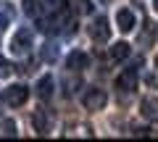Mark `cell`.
Wrapping results in <instances>:
<instances>
[{
	"label": "cell",
	"instance_id": "obj_20",
	"mask_svg": "<svg viewBox=\"0 0 158 142\" xmlns=\"http://www.w3.org/2000/svg\"><path fill=\"white\" fill-rule=\"evenodd\" d=\"M132 134H135V137H150V132H148V129H135Z\"/></svg>",
	"mask_w": 158,
	"mask_h": 142
},
{
	"label": "cell",
	"instance_id": "obj_8",
	"mask_svg": "<svg viewBox=\"0 0 158 142\" xmlns=\"http://www.w3.org/2000/svg\"><path fill=\"white\" fill-rule=\"evenodd\" d=\"M116 24H118V29L121 32H135V26H137V16L129 11V8H118V13H116Z\"/></svg>",
	"mask_w": 158,
	"mask_h": 142
},
{
	"label": "cell",
	"instance_id": "obj_18",
	"mask_svg": "<svg viewBox=\"0 0 158 142\" xmlns=\"http://www.w3.org/2000/svg\"><path fill=\"white\" fill-rule=\"evenodd\" d=\"M11 21V8H6V11L0 13V32H3V29H6V24Z\"/></svg>",
	"mask_w": 158,
	"mask_h": 142
},
{
	"label": "cell",
	"instance_id": "obj_12",
	"mask_svg": "<svg viewBox=\"0 0 158 142\" xmlns=\"http://www.w3.org/2000/svg\"><path fill=\"white\" fill-rule=\"evenodd\" d=\"M66 137H92V129L87 124H74L66 129Z\"/></svg>",
	"mask_w": 158,
	"mask_h": 142
},
{
	"label": "cell",
	"instance_id": "obj_1",
	"mask_svg": "<svg viewBox=\"0 0 158 142\" xmlns=\"http://www.w3.org/2000/svg\"><path fill=\"white\" fill-rule=\"evenodd\" d=\"M106 103H108L106 90H98V87H90V90L82 95V105H85L87 111H103Z\"/></svg>",
	"mask_w": 158,
	"mask_h": 142
},
{
	"label": "cell",
	"instance_id": "obj_19",
	"mask_svg": "<svg viewBox=\"0 0 158 142\" xmlns=\"http://www.w3.org/2000/svg\"><path fill=\"white\" fill-rule=\"evenodd\" d=\"M148 84H150V87H158V68L148 74Z\"/></svg>",
	"mask_w": 158,
	"mask_h": 142
},
{
	"label": "cell",
	"instance_id": "obj_11",
	"mask_svg": "<svg viewBox=\"0 0 158 142\" xmlns=\"http://www.w3.org/2000/svg\"><path fill=\"white\" fill-rule=\"evenodd\" d=\"M111 58H113V61H124V58H129V45H127V42H113Z\"/></svg>",
	"mask_w": 158,
	"mask_h": 142
},
{
	"label": "cell",
	"instance_id": "obj_5",
	"mask_svg": "<svg viewBox=\"0 0 158 142\" xmlns=\"http://www.w3.org/2000/svg\"><path fill=\"white\" fill-rule=\"evenodd\" d=\"M32 124H34V132H37V134H50V129H53V113L45 111V108L34 111V113H32Z\"/></svg>",
	"mask_w": 158,
	"mask_h": 142
},
{
	"label": "cell",
	"instance_id": "obj_17",
	"mask_svg": "<svg viewBox=\"0 0 158 142\" xmlns=\"http://www.w3.org/2000/svg\"><path fill=\"white\" fill-rule=\"evenodd\" d=\"M56 58H58V50H56V45H45V50H42V61L53 63Z\"/></svg>",
	"mask_w": 158,
	"mask_h": 142
},
{
	"label": "cell",
	"instance_id": "obj_22",
	"mask_svg": "<svg viewBox=\"0 0 158 142\" xmlns=\"http://www.w3.org/2000/svg\"><path fill=\"white\" fill-rule=\"evenodd\" d=\"M153 8H156V11H158V0H153Z\"/></svg>",
	"mask_w": 158,
	"mask_h": 142
},
{
	"label": "cell",
	"instance_id": "obj_6",
	"mask_svg": "<svg viewBox=\"0 0 158 142\" xmlns=\"http://www.w3.org/2000/svg\"><path fill=\"white\" fill-rule=\"evenodd\" d=\"M137 68H124L121 74L116 76V90H121V92H135L137 90Z\"/></svg>",
	"mask_w": 158,
	"mask_h": 142
},
{
	"label": "cell",
	"instance_id": "obj_14",
	"mask_svg": "<svg viewBox=\"0 0 158 142\" xmlns=\"http://www.w3.org/2000/svg\"><path fill=\"white\" fill-rule=\"evenodd\" d=\"M11 74H13V63L8 61V58L0 55V79H8Z\"/></svg>",
	"mask_w": 158,
	"mask_h": 142
},
{
	"label": "cell",
	"instance_id": "obj_2",
	"mask_svg": "<svg viewBox=\"0 0 158 142\" xmlns=\"http://www.w3.org/2000/svg\"><path fill=\"white\" fill-rule=\"evenodd\" d=\"M3 100H6L11 108H21L24 103L29 100V87H24V84H11L6 92H3Z\"/></svg>",
	"mask_w": 158,
	"mask_h": 142
},
{
	"label": "cell",
	"instance_id": "obj_10",
	"mask_svg": "<svg viewBox=\"0 0 158 142\" xmlns=\"http://www.w3.org/2000/svg\"><path fill=\"white\" fill-rule=\"evenodd\" d=\"M53 87H56L53 76H50V74H45L42 79L37 82V95H40V100H50V97H53Z\"/></svg>",
	"mask_w": 158,
	"mask_h": 142
},
{
	"label": "cell",
	"instance_id": "obj_3",
	"mask_svg": "<svg viewBox=\"0 0 158 142\" xmlns=\"http://www.w3.org/2000/svg\"><path fill=\"white\" fill-rule=\"evenodd\" d=\"M11 50L16 53V55H27V53L32 50V32H29L27 26H21L16 34H13V40H11Z\"/></svg>",
	"mask_w": 158,
	"mask_h": 142
},
{
	"label": "cell",
	"instance_id": "obj_13",
	"mask_svg": "<svg viewBox=\"0 0 158 142\" xmlns=\"http://www.w3.org/2000/svg\"><path fill=\"white\" fill-rule=\"evenodd\" d=\"M24 13L32 18H40L42 16V6H40V0H24Z\"/></svg>",
	"mask_w": 158,
	"mask_h": 142
},
{
	"label": "cell",
	"instance_id": "obj_21",
	"mask_svg": "<svg viewBox=\"0 0 158 142\" xmlns=\"http://www.w3.org/2000/svg\"><path fill=\"white\" fill-rule=\"evenodd\" d=\"M42 3H48V6H53V8H58V6H63V0H42Z\"/></svg>",
	"mask_w": 158,
	"mask_h": 142
},
{
	"label": "cell",
	"instance_id": "obj_4",
	"mask_svg": "<svg viewBox=\"0 0 158 142\" xmlns=\"http://www.w3.org/2000/svg\"><path fill=\"white\" fill-rule=\"evenodd\" d=\"M90 37L95 42H108L111 40V24H108L106 16H98L95 21L90 24Z\"/></svg>",
	"mask_w": 158,
	"mask_h": 142
},
{
	"label": "cell",
	"instance_id": "obj_15",
	"mask_svg": "<svg viewBox=\"0 0 158 142\" xmlns=\"http://www.w3.org/2000/svg\"><path fill=\"white\" fill-rule=\"evenodd\" d=\"M74 3V11L77 13H92V3L90 0H71Z\"/></svg>",
	"mask_w": 158,
	"mask_h": 142
},
{
	"label": "cell",
	"instance_id": "obj_9",
	"mask_svg": "<svg viewBox=\"0 0 158 142\" xmlns=\"http://www.w3.org/2000/svg\"><path fill=\"white\" fill-rule=\"evenodd\" d=\"M87 63H90V58L82 50H71L66 55V68L69 71H82V68H87Z\"/></svg>",
	"mask_w": 158,
	"mask_h": 142
},
{
	"label": "cell",
	"instance_id": "obj_16",
	"mask_svg": "<svg viewBox=\"0 0 158 142\" xmlns=\"http://www.w3.org/2000/svg\"><path fill=\"white\" fill-rule=\"evenodd\" d=\"M0 134L3 137H16V124L13 121H3L0 124Z\"/></svg>",
	"mask_w": 158,
	"mask_h": 142
},
{
	"label": "cell",
	"instance_id": "obj_23",
	"mask_svg": "<svg viewBox=\"0 0 158 142\" xmlns=\"http://www.w3.org/2000/svg\"><path fill=\"white\" fill-rule=\"evenodd\" d=\"M103 3H106V0H103Z\"/></svg>",
	"mask_w": 158,
	"mask_h": 142
},
{
	"label": "cell",
	"instance_id": "obj_7",
	"mask_svg": "<svg viewBox=\"0 0 158 142\" xmlns=\"http://www.w3.org/2000/svg\"><path fill=\"white\" fill-rule=\"evenodd\" d=\"M140 113H142V119H145V121L158 124V97H153V95L142 97V103H140Z\"/></svg>",
	"mask_w": 158,
	"mask_h": 142
}]
</instances>
